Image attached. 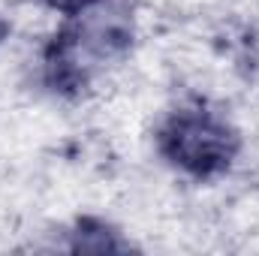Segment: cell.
I'll use <instances>...</instances> for the list:
<instances>
[{
	"mask_svg": "<svg viewBox=\"0 0 259 256\" xmlns=\"http://www.w3.org/2000/svg\"><path fill=\"white\" fill-rule=\"evenodd\" d=\"M72 18L75 21L55 33L42 55L46 84L64 97H78L133 46V15L118 3H94Z\"/></svg>",
	"mask_w": 259,
	"mask_h": 256,
	"instance_id": "6da1fadb",
	"label": "cell"
},
{
	"mask_svg": "<svg viewBox=\"0 0 259 256\" xmlns=\"http://www.w3.org/2000/svg\"><path fill=\"white\" fill-rule=\"evenodd\" d=\"M160 154L196 181H214L226 175L241 151V136L223 115L202 103L169 112L157 133Z\"/></svg>",
	"mask_w": 259,
	"mask_h": 256,
	"instance_id": "7a4b0ae2",
	"label": "cell"
},
{
	"mask_svg": "<svg viewBox=\"0 0 259 256\" xmlns=\"http://www.w3.org/2000/svg\"><path fill=\"white\" fill-rule=\"evenodd\" d=\"M49 9H55V12H64V15H78V12H84V9H91L94 3H100V0H42Z\"/></svg>",
	"mask_w": 259,
	"mask_h": 256,
	"instance_id": "3957f363",
	"label": "cell"
},
{
	"mask_svg": "<svg viewBox=\"0 0 259 256\" xmlns=\"http://www.w3.org/2000/svg\"><path fill=\"white\" fill-rule=\"evenodd\" d=\"M6 33H9V24H6V21H3V15H0V42L6 39Z\"/></svg>",
	"mask_w": 259,
	"mask_h": 256,
	"instance_id": "277c9868",
	"label": "cell"
}]
</instances>
